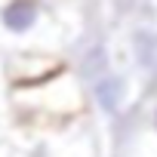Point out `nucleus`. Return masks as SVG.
Segmentation results:
<instances>
[{"label":"nucleus","instance_id":"nucleus-6","mask_svg":"<svg viewBox=\"0 0 157 157\" xmlns=\"http://www.w3.org/2000/svg\"><path fill=\"white\" fill-rule=\"evenodd\" d=\"M148 123H151V132L157 136V99H154L151 108H148Z\"/></svg>","mask_w":157,"mask_h":157},{"label":"nucleus","instance_id":"nucleus-3","mask_svg":"<svg viewBox=\"0 0 157 157\" xmlns=\"http://www.w3.org/2000/svg\"><path fill=\"white\" fill-rule=\"evenodd\" d=\"M86 93H90V102L96 105V111L105 114V117L126 114L129 105H132V96H136L129 74L114 68V65L108 71H102L99 77H93V80L86 83Z\"/></svg>","mask_w":157,"mask_h":157},{"label":"nucleus","instance_id":"nucleus-1","mask_svg":"<svg viewBox=\"0 0 157 157\" xmlns=\"http://www.w3.org/2000/svg\"><path fill=\"white\" fill-rule=\"evenodd\" d=\"M71 43L68 19L59 0H3L0 52H56Z\"/></svg>","mask_w":157,"mask_h":157},{"label":"nucleus","instance_id":"nucleus-5","mask_svg":"<svg viewBox=\"0 0 157 157\" xmlns=\"http://www.w3.org/2000/svg\"><path fill=\"white\" fill-rule=\"evenodd\" d=\"M10 80H6V65H3V52H0V108L10 102Z\"/></svg>","mask_w":157,"mask_h":157},{"label":"nucleus","instance_id":"nucleus-7","mask_svg":"<svg viewBox=\"0 0 157 157\" xmlns=\"http://www.w3.org/2000/svg\"><path fill=\"white\" fill-rule=\"evenodd\" d=\"M0 6H3V0H0Z\"/></svg>","mask_w":157,"mask_h":157},{"label":"nucleus","instance_id":"nucleus-2","mask_svg":"<svg viewBox=\"0 0 157 157\" xmlns=\"http://www.w3.org/2000/svg\"><path fill=\"white\" fill-rule=\"evenodd\" d=\"M10 102L16 108L34 111V114H59V117H71V114H80L86 105V93L77 80V74L62 68L52 77L31 86H16L10 93Z\"/></svg>","mask_w":157,"mask_h":157},{"label":"nucleus","instance_id":"nucleus-4","mask_svg":"<svg viewBox=\"0 0 157 157\" xmlns=\"http://www.w3.org/2000/svg\"><path fill=\"white\" fill-rule=\"evenodd\" d=\"M129 59L145 80L157 86V28L154 25H136L129 31Z\"/></svg>","mask_w":157,"mask_h":157}]
</instances>
